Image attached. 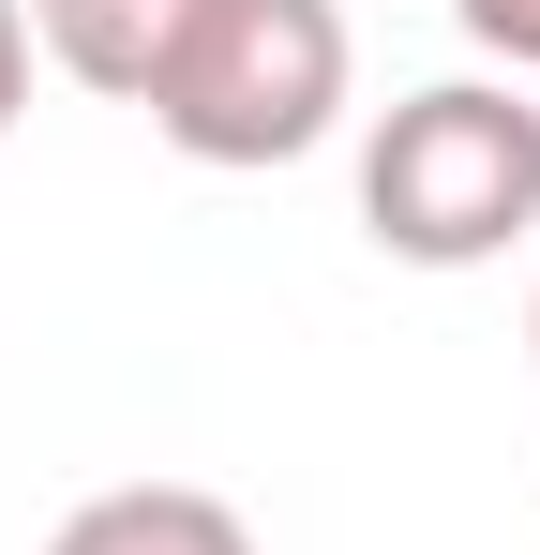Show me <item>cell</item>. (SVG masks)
<instances>
[{"label": "cell", "mask_w": 540, "mask_h": 555, "mask_svg": "<svg viewBox=\"0 0 540 555\" xmlns=\"http://www.w3.org/2000/svg\"><path fill=\"white\" fill-rule=\"evenodd\" d=\"M346 76H360L346 0H210L151 91V135L180 166H300L346 120Z\"/></svg>", "instance_id": "cell-2"}, {"label": "cell", "mask_w": 540, "mask_h": 555, "mask_svg": "<svg viewBox=\"0 0 540 555\" xmlns=\"http://www.w3.org/2000/svg\"><path fill=\"white\" fill-rule=\"evenodd\" d=\"M46 555H256V526L210 495V480H105L61 511Z\"/></svg>", "instance_id": "cell-4"}, {"label": "cell", "mask_w": 540, "mask_h": 555, "mask_svg": "<svg viewBox=\"0 0 540 555\" xmlns=\"http://www.w3.org/2000/svg\"><path fill=\"white\" fill-rule=\"evenodd\" d=\"M195 15H210V0H30V46H46L76 91L151 105V91H166V61L195 46Z\"/></svg>", "instance_id": "cell-3"}, {"label": "cell", "mask_w": 540, "mask_h": 555, "mask_svg": "<svg viewBox=\"0 0 540 555\" xmlns=\"http://www.w3.org/2000/svg\"><path fill=\"white\" fill-rule=\"evenodd\" d=\"M526 375H540V300H526Z\"/></svg>", "instance_id": "cell-7"}, {"label": "cell", "mask_w": 540, "mask_h": 555, "mask_svg": "<svg viewBox=\"0 0 540 555\" xmlns=\"http://www.w3.org/2000/svg\"><path fill=\"white\" fill-rule=\"evenodd\" d=\"M465 15V46H496L511 76H540V0H450Z\"/></svg>", "instance_id": "cell-5"}, {"label": "cell", "mask_w": 540, "mask_h": 555, "mask_svg": "<svg viewBox=\"0 0 540 555\" xmlns=\"http://www.w3.org/2000/svg\"><path fill=\"white\" fill-rule=\"evenodd\" d=\"M360 225L406 271H496L540 241V105L526 76H436L360 135Z\"/></svg>", "instance_id": "cell-1"}, {"label": "cell", "mask_w": 540, "mask_h": 555, "mask_svg": "<svg viewBox=\"0 0 540 555\" xmlns=\"http://www.w3.org/2000/svg\"><path fill=\"white\" fill-rule=\"evenodd\" d=\"M30 61H46V46H30V0H0V135L30 120Z\"/></svg>", "instance_id": "cell-6"}]
</instances>
